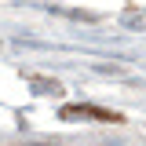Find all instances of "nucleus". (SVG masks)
<instances>
[{"instance_id":"1","label":"nucleus","mask_w":146,"mask_h":146,"mask_svg":"<svg viewBox=\"0 0 146 146\" xmlns=\"http://www.w3.org/2000/svg\"><path fill=\"white\" fill-rule=\"evenodd\" d=\"M62 117H99V121H113V113L106 110H95V106H66Z\"/></svg>"}]
</instances>
